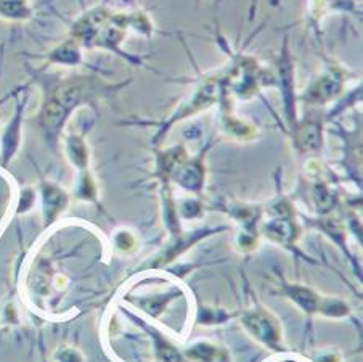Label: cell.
<instances>
[{
	"label": "cell",
	"mask_w": 363,
	"mask_h": 362,
	"mask_svg": "<svg viewBox=\"0 0 363 362\" xmlns=\"http://www.w3.org/2000/svg\"><path fill=\"white\" fill-rule=\"evenodd\" d=\"M130 79L108 82L96 75H72L53 81L47 90V99L40 111V126L48 137L62 132L66 119L81 105L110 94H116L129 86Z\"/></svg>",
	"instance_id": "obj_1"
},
{
	"label": "cell",
	"mask_w": 363,
	"mask_h": 362,
	"mask_svg": "<svg viewBox=\"0 0 363 362\" xmlns=\"http://www.w3.org/2000/svg\"><path fill=\"white\" fill-rule=\"evenodd\" d=\"M69 38L87 50H103L124 60L127 65L143 66L147 68L145 57L135 55L124 48V42L129 33L121 21L119 10L110 7V4L100 2L84 10L71 23Z\"/></svg>",
	"instance_id": "obj_2"
},
{
	"label": "cell",
	"mask_w": 363,
	"mask_h": 362,
	"mask_svg": "<svg viewBox=\"0 0 363 362\" xmlns=\"http://www.w3.org/2000/svg\"><path fill=\"white\" fill-rule=\"evenodd\" d=\"M352 72L331 57H323L322 68L312 77L301 99L308 105H326L342 94Z\"/></svg>",
	"instance_id": "obj_3"
},
{
	"label": "cell",
	"mask_w": 363,
	"mask_h": 362,
	"mask_svg": "<svg viewBox=\"0 0 363 362\" xmlns=\"http://www.w3.org/2000/svg\"><path fill=\"white\" fill-rule=\"evenodd\" d=\"M275 87L280 89L283 111L289 126L296 124V62L289 45V35L283 38L280 52L275 60Z\"/></svg>",
	"instance_id": "obj_4"
},
{
	"label": "cell",
	"mask_w": 363,
	"mask_h": 362,
	"mask_svg": "<svg viewBox=\"0 0 363 362\" xmlns=\"http://www.w3.org/2000/svg\"><path fill=\"white\" fill-rule=\"evenodd\" d=\"M82 50L84 48L77 44L74 39L69 38L45 53L44 55L45 65H58V66H66V68L82 66L86 65Z\"/></svg>",
	"instance_id": "obj_5"
},
{
	"label": "cell",
	"mask_w": 363,
	"mask_h": 362,
	"mask_svg": "<svg viewBox=\"0 0 363 362\" xmlns=\"http://www.w3.org/2000/svg\"><path fill=\"white\" fill-rule=\"evenodd\" d=\"M121 21H123L127 33H134L143 39H153V35L158 33L156 23L151 18L150 11L143 9H132V10H119Z\"/></svg>",
	"instance_id": "obj_6"
},
{
	"label": "cell",
	"mask_w": 363,
	"mask_h": 362,
	"mask_svg": "<svg viewBox=\"0 0 363 362\" xmlns=\"http://www.w3.org/2000/svg\"><path fill=\"white\" fill-rule=\"evenodd\" d=\"M294 143L302 153H315L323 145V129L318 121H304L293 126Z\"/></svg>",
	"instance_id": "obj_7"
},
{
	"label": "cell",
	"mask_w": 363,
	"mask_h": 362,
	"mask_svg": "<svg viewBox=\"0 0 363 362\" xmlns=\"http://www.w3.org/2000/svg\"><path fill=\"white\" fill-rule=\"evenodd\" d=\"M220 116H222L220 119L222 132L228 138H233V141H238V142H247L256 137L257 134L256 126L251 124L250 121H246L243 118L235 116V114L230 111L228 106H225V110L222 111Z\"/></svg>",
	"instance_id": "obj_8"
},
{
	"label": "cell",
	"mask_w": 363,
	"mask_h": 362,
	"mask_svg": "<svg viewBox=\"0 0 363 362\" xmlns=\"http://www.w3.org/2000/svg\"><path fill=\"white\" fill-rule=\"evenodd\" d=\"M24 106H26V100H21L16 106L15 116L10 121L7 129L4 132L2 137V155H4V161L7 163L11 160V156L15 155V152L20 147L21 142V119H23V111Z\"/></svg>",
	"instance_id": "obj_9"
},
{
	"label": "cell",
	"mask_w": 363,
	"mask_h": 362,
	"mask_svg": "<svg viewBox=\"0 0 363 362\" xmlns=\"http://www.w3.org/2000/svg\"><path fill=\"white\" fill-rule=\"evenodd\" d=\"M174 177L180 185H184L185 189L196 190L204 182V165L201 158H193L185 161L175 169Z\"/></svg>",
	"instance_id": "obj_10"
},
{
	"label": "cell",
	"mask_w": 363,
	"mask_h": 362,
	"mask_svg": "<svg viewBox=\"0 0 363 362\" xmlns=\"http://www.w3.org/2000/svg\"><path fill=\"white\" fill-rule=\"evenodd\" d=\"M34 9L29 0H0V18L7 21L23 23L31 20Z\"/></svg>",
	"instance_id": "obj_11"
},
{
	"label": "cell",
	"mask_w": 363,
	"mask_h": 362,
	"mask_svg": "<svg viewBox=\"0 0 363 362\" xmlns=\"http://www.w3.org/2000/svg\"><path fill=\"white\" fill-rule=\"evenodd\" d=\"M65 150L68 160L72 163V166H76L77 169H86L89 166V147L82 136L71 134L66 137Z\"/></svg>",
	"instance_id": "obj_12"
},
{
	"label": "cell",
	"mask_w": 363,
	"mask_h": 362,
	"mask_svg": "<svg viewBox=\"0 0 363 362\" xmlns=\"http://www.w3.org/2000/svg\"><path fill=\"white\" fill-rule=\"evenodd\" d=\"M246 325L252 330V334H256L259 338H262L265 341H272L278 336L277 325L270 317L264 316V314H254V316L247 317Z\"/></svg>",
	"instance_id": "obj_13"
},
{
	"label": "cell",
	"mask_w": 363,
	"mask_h": 362,
	"mask_svg": "<svg viewBox=\"0 0 363 362\" xmlns=\"http://www.w3.org/2000/svg\"><path fill=\"white\" fill-rule=\"evenodd\" d=\"M44 200H45V207L53 209H62V207H65L66 198L63 195V192L58 189L55 185L45 184L44 185Z\"/></svg>",
	"instance_id": "obj_14"
},
{
	"label": "cell",
	"mask_w": 363,
	"mask_h": 362,
	"mask_svg": "<svg viewBox=\"0 0 363 362\" xmlns=\"http://www.w3.org/2000/svg\"><path fill=\"white\" fill-rule=\"evenodd\" d=\"M293 298L298 300L299 305L304 306L306 309H308V311L315 309L317 303H318V300L315 298V295H312L311 292H307V290H296Z\"/></svg>",
	"instance_id": "obj_15"
},
{
	"label": "cell",
	"mask_w": 363,
	"mask_h": 362,
	"mask_svg": "<svg viewBox=\"0 0 363 362\" xmlns=\"http://www.w3.org/2000/svg\"><path fill=\"white\" fill-rule=\"evenodd\" d=\"M257 4V0H252V4H251V15H250V18H252V13H254V5Z\"/></svg>",
	"instance_id": "obj_16"
},
{
	"label": "cell",
	"mask_w": 363,
	"mask_h": 362,
	"mask_svg": "<svg viewBox=\"0 0 363 362\" xmlns=\"http://www.w3.org/2000/svg\"><path fill=\"white\" fill-rule=\"evenodd\" d=\"M103 2H106V4H110V2H111V0H103Z\"/></svg>",
	"instance_id": "obj_17"
}]
</instances>
